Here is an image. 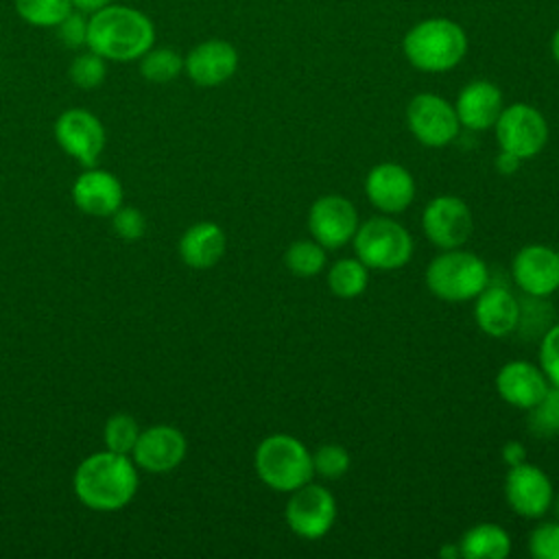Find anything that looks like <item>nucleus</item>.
<instances>
[{
	"label": "nucleus",
	"mask_w": 559,
	"mask_h": 559,
	"mask_svg": "<svg viewBox=\"0 0 559 559\" xmlns=\"http://www.w3.org/2000/svg\"><path fill=\"white\" fill-rule=\"evenodd\" d=\"M459 548L465 559H507L511 552V537L502 526L483 522L463 533Z\"/></svg>",
	"instance_id": "23"
},
{
	"label": "nucleus",
	"mask_w": 559,
	"mask_h": 559,
	"mask_svg": "<svg viewBox=\"0 0 559 559\" xmlns=\"http://www.w3.org/2000/svg\"><path fill=\"white\" fill-rule=\"evenodd\" d=\"M70 2H72V7H74L76 11H83V13L92 15V13H96L98 9L107 7L111 0H70Z\"/></svg>",
	"instance_id": "38"
},
{
	"label": "nucleus",
	"mask_w": 559,
	"mask_h": 559,
	"mask_svg": "<svg viewBox=\"0 0 559 559\" xmlns=\"http://www.w3.org/2000/svg\"><path fill=\"white\" fill-rule=\"evenodd\" d=\"M74 205L90 216H111L122 205V183L103 168H85L72 183Z\"/></svg>",
	"instance_id": "19"
},
{
	"label": "nucleus",
	"mask_w": 559,
	"mask_h": 559,
	"mask_svg": "<svg viewBox=\"0 0 559 559\" xmlns=\"http://www.w3.org/2000/svg\"><path fill=\"white\" fill-rule=\"evenodd\" d=\"M493 127L500 151H507L522 162L535 157L548 140V124L544 116L524 103H515L502 109Z\"/></svg>",
	"instance_id": "7"
},
{
	"label": "nucleus",
	"mask_w": 559,
	"mask_h": 559,
	"mask_svg": "<svg viewBox=\"0 0 559 559\" xmlns=\"http://www.w3.org/2000/svg\"><path fill=\"white\" fill-rule=\"evenodd\" d=\"M467 50L463 28L450 20H426L404 37V55L426 72H445L454 68Z\"/></svg>",
	"instance_id": "5"
},
{
	"label": "nucleus",
	"mask_w": 559,
	"mask_h": 559,
	"mask_svg": "<svg viewBox=\"0 0 559 559\" xmlns=\"http://www.w3.org/2000/svg\"><path fill=\"white\" fill-rule=\"evenodd\" d=\"M253 465L260 480L280 493H290L314 476L312 452L297 437L284 432L269 435L260 441Z\"/></svg>",
	"instance_id": "3"
},
{
	"label": "nucleus",
	"mask_w": 559,
	"mask_h": 559,
	"mask_svg": "<svg viewBox=\"0 0 559 559\" xmlns=\"http://www.w3.org/2000/svg\"><path fill=\"white\" fill-rule=\"evenodd\" d=\"M55 28L66 48L76 50L87 46V17L83 11L72 9Z\"/></svg>",
	"instance_id": "34"
},
{
	"label": "nucleus",
	"mask_w": 559,
	"mask_h": 559,
	"mask_svg": "<svg viewBox=\"0 0 559 559\" xmlns=\"http://www.w3.org/2000/svg\"><path fill=\"white\" fill-rule=\"evenodd\" d=\"M476 325L493 338L509 336L520 323V301L504 286H485L474 301Z\"/></svg>",
	"instance_id": "20"
},
{
	"label": "nucleus",
	"mask_w": 559,
	"mask_h": 559,
	"mask_svg": "<svg viewBox=\"0 0 559 559\" xmlns=\"http://www.w3.org/2000/svg\"><path fill=\"white\" fill-rule=\"evenodd\" d=\"M308 227L323 249H338L354 238L358 229V212L349 199L341 194H325L312 203L308 212Z\"/></svg>",
	"instance_id": "12"
},
{
	"label": "nucleus",
	"mask_w": 559,
	"mask_h": 559,
	"mask_svg": "<svg viewBox=\"0 0 559 559\" xmlns=\"http://www.w3.org/2000/svg\"><path fill=\"white\" fill-rule=\"evenodd\" d=\"M550 511L555 513V520L559 522V493L552 496V502H550Z\"/></svg>",
	"instance_id": "40"
},
{
	"label": "nucleus",
	"mask_w": 559,
	"mask_h": 559,
	"mask_svg": "<svg viewBox=\"0 0 559 559\" xmlns=\"http://www.w3.org/2000/svg\"><path fill=\"white\" fill-rule=\"evenodd\" d=\"M349 463V452L338 443H325L312 452V472L325 480H336L345 476Z\"/></svg>",
	"instance_id": "31"
},
{
	"label": "nucleus",
	"mask_w": 559,
	"mask_h": 559,
	"mask_svg": "<svg viewBox=\"0 0 559 559\" xmlns=\"http://www.w3.org/2000/svg\"><path fill=\"white\" fill-rule=\"evenodd\" d=\"M454 111L465 129L485 131L496 124L502 111V94L489 81H474L461 90Z\"/></svg>",
	"instance_id": "21"
},
{
	"label": "nucleus",
	"mask_w": 559,
	"mask_h": 559,
	"mask_svg": "<svg viewBox=\"0 0 559 559\" xmlns=\"http://www.w3.org/2000/svg\"><path fill=\"white\" fill-rule=\"evenodd\" d=\"M225 231L212 221H199L190 225L179 238V255L190 269H212L225 253Z\"/></svg>",
	"instance_id": "22"
},
{
	"label": "nucleus",
	"mask_w": 559,
	"mask_h": 559,
	"mask_svg": "<svg viewBox=\"0 0 559 559\" xmlns=\"http://www.w3.org/2000/svg\"><path fill=\"white\" fill-rule=\"evenodd\" d=\"M365 192L376 210L384 214H400L415 199V179L404 166L384 162L367 173Z\"/></svg>",
	"instance_id": "16"
},
{
	"label": "nucleus",
	"mask_w": 559,
	"mask_h": 559,
	"mask_svg": "<svg viewBox=\"0 0 559 559\" xmlns=\"http://www.w3.org/2000/svg\"><path fill=\"white\" fill-rule=\"evenodd\" d=\"M539 367L550 384H559V323L550 325L542 336Z\"/></svg>",
	"instance_id": "35"
},
{
	"label": "nucleus",
	"mask_w": 559,
	"mask_h": 559,
	"mask_svg": "<svg viewBox=\"0 0 559 559\" xmlns=\"http://www.w3.org/2000/svg\"><path fill=\"white\" fill-rule=\"evenodd\" d=\"M502 459H504V463H507L509 467H515V465H520V463H526V448H524L520 441L511 439V441H507V443L502 445Z\"/></svg>",
	"instance_id": "36"
},
{
	"label": "nucleus",
	"mask_w": 559,
	"mask_h": 559,
	"mask_svg": "<svg viewBox=\"0 0 559 559\" xmlns=\"http://www.w3.org/2000/svg\"><path fill=\"white\" fill-rule=\"evenodd\" d=\"M552 55H555V59L559 61V28H557V33H555V37H552Z\"/></svg>",
	"instance_id": "41"
},
{
	"label": "nucleus",
	"mask_w": 559,
	"mask_h": 559,
	"mask_svg": "<svg viewBox=\"0 0 559 559\" xmlns=\"http://www.w3.org/2000/svg\"><path fill=\"white\" fill-rule=\"evenodd\" d=\"M284 518L295 535L304 539H319L336 520V500L325 487L306 483L290 491Z\"/></svg>",
	"instance_id": "8"
},
{
	"label": "nucleus",
	"mask_w": 559,
	"mask_h": 559,
	"mask_svg": "<svg viewBox=\"0 0 559 559\" xmlns=\"http://www.w3.org/2000/svg\"><path fill=\"white\" fill-rule=\"evenodd\" d=\"M489 284V269L472 251L443 249L426 269V286L443 301H469Z\"/></svg>",
	"instance_id": "4"
},
{
	"label": "nucleus",
	"mask_w": 559,
	"mask_h": 559,
	"mask_svg": "<svg viewBox=\"0 0 559 559\" xmlns=\"http://www.w3.org/2000/svg\"><path fill=\"white\" fill-rule=\"evenodd\" d=\"M511 273L528 297H548L559 288V251L548 245H526L515 253Z\"/></svg>",
	"instance_id": "15"
},
{
	"label": "nucleus",
	"mask_w": 559,
	"mask_h": 559,
	"mask_svg": "<svg viewBox=\"0 0 559 559\" xmlns=\"http://www.w3.org/2000/svg\"><path fill=\"white\" fill-rule=\"evenodd\" d=\"M188 452L186 435L168 424H157L140 430V437L131 450L135 467L151 474H166L175 469Z\"/></svg>",
	"instance_id": "14"
},
{
	"label": "nucleus",
	"mask_w": 559,
	"mask_h": 559,
	"mask_svg": "<svg viewBox=\"0 0 559 559\" xmlns=\"http://www.w3.org/2000/svg\"><path fill=\"white\" fill-rule=\"evenodd\" d=\"M528 428L537 437L559 435V384H550L544 397L528 411Z\"/></svg>",
	"instance_id": "29"
},
{
	"label": "nucleus",
	"mask_w": 559,
	"mask_h": 559,
	"mask_svg": "<svg viewBox=\"0 0 559 559\" xmlns=\"http://www.w3.org/2000/svg\"><path fill=\"white\" fill-rule=\"evenodd\" d=\"M68 76L70 81L81 87V90H94L98 87L105 76H107V59L100 57L98 52L94 50H85V52H79L70 68H68Z\"/></svg>",
	"instance_id": "30"
},
{
	"label": "nucleus",
	"mask_w": 559,
	"mask_h": 559,
	"mask_svg": "<svg viewBox=\"0 0 559 559\" xmlns=\"http://www.w3.org/2000/svg\"><path fill=\"white\" fill-rule=\"evenodd\" d=\"M528 552L535 559H559V522H542L528 535Z\"/></svg>",
	"instance_id": "32"
},
{
	"label": "nucleus",
	"mask_w": 559,
	"mask_h": 559,
	"mask_svg": "<svg viewBox=\"0 0 559 559\" xmlns=\"http://www.w3.org/2000/svg\"><path fill=\"white\" fill-rule=\"evenodd\" d=\"M352 242L356 258L376 271L402 269L413 255L411 234L389 216H376L358 225Z\"/></svg>",
	"instance_id": "6"
},
{
	"label": "nucleus",
	"mask_w": 559,
	"mask_h": 559,
	"mask_svg": "<svg viewBox=\"0 0 559 559\" xmlns=\"http://www.w3.org/2000/svg\"><path fill=\"white\" fill-rule=\"evenodd\" d=\"M72 9L70 0H15V13L39 28L57 26Z\"/></svg>",
	"instance_id": "27"
},
{
	"label": "nucleus",
	"mask_w": 559,
	"mask_h": 559,
	"mask_svg": "<svg viewBox=\"0 0 559 559\" xmlns=\"http://www.w3.org/2000/svg\"><path fill=\"white\" fill-rule=\"evenodd\" d=\"M238 68V52L229 41L207 39L194 46L183 59V70L192 83L214 87L225 83Z\"/></svg>",
	"instance_id": "18"
},
{
	"label": "nucleus",
	"mask_w": 559,
	"mask_h": 559,
	"mask_svg": "<svg viewBox=\"0 0 559 559\" xmlns=\"http://www.w3.org/2000/svg\"><path fill=\"white\" fill-rule=\"evenodd\" d=\"M555 489L546 472L531 463L509 467L504 478V498L513 513L522 518H542L550 511Z\"/></svg>",
	"instance_id": "13"
},
{
	"label": "nucleus",
	"mask_w": 559,
	"mask_h": 559,
	"mask_svg": "<svg viewBox=\"0 0 559 559\" xmlns=\"http://www.w3.org/2000/svg\"><path fill=\"white\" fill-rule=\"evenodd\" d=\"M426 238L439 249H456L467 242L474 221L467 203L459 197H435L421 214Z\"/></svg>",
	"instance_id": "11"
},
{
	"label": "nucleus",
	"mask_w": 559,
	"mask_h": 559,
	"mask_svg": "<svg viewBox=\"0 0 559 559\" xmlns=\"http://www.w3.org/2000/svg\"><path fill=\"white\" fill-rule=\"evenodd\" d=\"M111 229L122 240H138L146 231V218L138 207L120 205L111 214Z\"/></svg>",
	"instance_id": "33"
},
{
	"label": "nucleus",
	"mask_w": 559,
	"mask_h": 559,
	"mask_svg": "<svg viewBox=\"0 0 559 559\" xmlns=\"http://www.w3.org/2000/svg\"><path fill=\"white\" fill-rule=\"evenodd\" d=\"M155 44L146 13L127 4H107L87 17V48L107 61H135Z\"/></svg>",
	"instance_id": "2"
},
{
	"label": "nucleus",
	"mask_w": 559,
	"mask_h": 559,
	"mask_svg": "<svg viewBox=\"0 0 559 559\" xmlns=\"http://www.w3.org/2000/svg\"><path fill=\"white\" fill-rule=\"evenodd\" d=\"M406 122L411 133L430 148L448 146L461 129L454 107L435 94H417L408 103Z\"/></svg>",
	"instance_id": "9"
},
{
	"label": "nucleus",
	"mask_w": 559,
	"mask_h": 559,
	"mask_svg": "<svg viewBox=\"0 0 559 559\" xmlns=\"http://www.w3.org/2000/svg\"><path fill=\"white\" fill-rule=\"evenodd\" d=\"M183 72V57L173 48L151 46L140 57V74L151 83H168Z\"/></svg>",
	"instance_id": "25"
},
{
	"label": "nucleus",
	"mask_w": 559,
	"mask_h": 559,
	"mask_svg": "<svg viewBox=\"0 0 559 559\" xmlns=\"http://www.w3.org/2000/svg\"><path fill=\"white\" fill-rule=\"evenodd\" d=\"M138 437H140V426L135 417L129 413H114L105 421V428H103L105 450H111L116 454H131Z\"/></svg>",
	"instance_id": "28"
},
{
	"label": "nucleus",
	"mask_w": 559,
	"mask_h": 559,
	"mask_svg": "<svg viewBox=\"0 0 559 559\" xmlns=\"http://www.w3.org/2000/svg\"><path fill=\"white\" fill-rule=\"evenodd\" d=\"M520 164H522V159L515 157V155H511V153H507V151H500V155L496 157V168H498L502 175L515 173V170L520 168Z\"/></svg>",
	"instance_id": "37"
},
{
	"label": "nucleus",
	"mask_w": 559,
	"mask_h": 559,
	"mask_svg": "<svg viewBox=\"0 0 559 559\" xmlns=\"http://www.w3.org/2000/svg\"><path fill=\"white\" fill-rule=\"evenodd\" d=\"M367 282V266L358 258H341L328 271V286L341 299H354L362 295Z\"/></svg>",
	"instance_id": "24"
},
{
	"label": "nucleus",
	"mask_w": 559,
	"mask_h": 559,
	"mask_svg": "<svg viewBox=\"0 0 559 559\" xmlns=\"http://www.w3.org/2000/svg\"><path fill=\"white\" fill-rule=\"evenodd\" d=\"M439 557H443V559H459V557H461V548H459V542H456V544H448V546H441V548H439Z\"/></svg>",
	"instance_id": "39"
},
{
	"label": "nucleus",
	"mask_w": 559,
	"mask_h": 559,
	"mask_svg": "<svg viewBox=\"0 0 559 559\" xmlns=\"http://www.w3.org/2000/svg\"><path fill=\"white\" fill-rule=\"evenodd\" d=\"M138 485L140 478L135 463L129 454H116L111 450L94 452L83 459L72 478V487L81 504L103 513L127 507L133 500Z\"/></svg>",
	"instance_id": "1"
},
{
	"label": "nucleus",
	"mask_w": 559,
	"mask_h": 559,
	"mask_svg": "<svg viewBox=\"0 0 559 559\" xmlns=\"http://www.w3.org/2000/svg\"><path fill=\"white\" fill-rule=\"evenodd\" d=\"M550 382L539 365L528 360H509L496 376L498 395L515 408L531 411L548 391Z\"/></svg>",
	"instance_id": "17"
},
{
	"label": "nucleus",
	"mask_w": 559,
	"mask_h": 559,
	"mask_svg": "<svg viewBox=\"0 0 559 559\" xmlns=\"http://www.w3.org/2000/svg\"><path fill=\"white\" fill-rule=\"evenodd\" d=\"M328 258L325 249L312 238V240H295L286 253L284 264L286 269L297 277H314L323 271Z\"/></svg>",
	"instance_id": "26"
},
{
	"label": "nucleus",
	"mask_w": 559,
	"mask_h": 559,
	"mask_svg": "<svg viewBox=\"0 0 559 559\" xmlns=\"http://www.w3.org/2000/svg\"><path fill=\"white\" fill-rule=\"evenodd\" d=\"M55 140L63 153L90 168L105 148V127L92 111L72 107L55 120Z\"/></svg>",
	"instance_id": "10"
}]
</instances>
